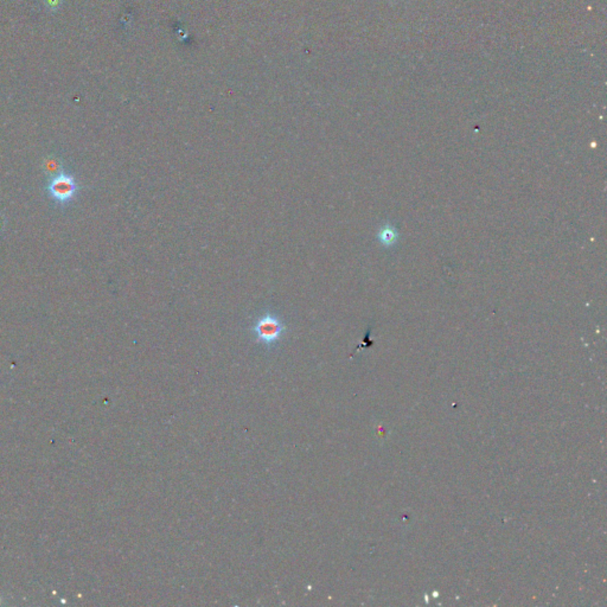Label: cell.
<instances>
[{
  "label": "cell",
  "instance_id": "cell-1",
  "mask_svg": "<svg viewBox=\"0 0 607 607\" xmlns=\"http://www.w3.org/2000/svg\"><path fill=\"white\" fill-rule=\"evenodd\" d=\"M287 331V326L274 312H264L254 321L252 325L253 333L257 343L272 349L282 340Z\"/></svg>",
  "mask_w": 607,
  "mask_h": 607
},
{
  "label": "cell",
  "instance_id": "cell-2",
  "mask_svg": "<svg viewBox=\"0 0 607 607\" xmlns=\"http://www.w3.org/2000/svg\"><path fill=\"white\" fill-rule=\"evenodd\" d=\"M77 191L75 178L69 174H57L49 183V192L56 201L61 203L69 202Z\"/></svg>",
  "mask_w": 607,
  "mask_h": 607
}]
</instances>
